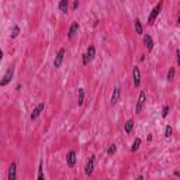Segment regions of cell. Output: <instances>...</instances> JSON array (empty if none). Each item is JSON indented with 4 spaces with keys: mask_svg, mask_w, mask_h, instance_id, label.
Listing matches in <instances>:
<instances>
[{
    "mask_svg": "<svg viewBox=\"0 0 180 180\" xmlns=\"http://www.w3.org/2000/svg\"><path fill=\"white\" fill-rule=\"evenodd\" d=\"M145 101H146V92L141 90L138 100H137V104H135V114H141V111H142L143 106H145Z\"/></svg>",
    "mask_w": 180,
    "mask_h": 180,
    "instance_id": "obj_1",
    "label": "cell"
},
{
    "mask_svg": "<svg viewBox=\"0 0 180 180\" xmlns=\"http://www.w3.org/2000/svg\"><path fill=\"white\" fill-rule=\"evenodd\" d=\"M162 6H163V3H162V2H159V3L156 4L155 7L152 8L151 14H149V17H148V25H152L153 23H155V20L158 18V16L160 14V11H162Z\"/></svg>",
    "mask_w": 180,
    "mask_h": 180,
    "instance_id": "obj_2",
    "label": "cell"
},
{
    "mask_svg": "<svg viewBox=\"0 0 180 180\" xmlns=\"http://www.w3.org/2000/svg\"><path fill=\"white\" fill-rule=\"evenodd\" d=\"M94 162H96V156L92 155L89 159H87L86 166H85V175H86L87 177H90L92 175H93V172H94Z\"/></svg>",
    "mask_w": 180,
    "mask_h": 180,
    "instance_id": "obj_3",
    "label": "cell"
},
{
    "mask_svg": "<svg viewBox=\"0 0 180 180\" xmlns=\"http://www.w3.org/2000/svg\"><path fill=\"white\" fill-rule=\"evenodd\" d=\"M44 110H45V101H40L37 106L34 107L33 113H31V117H30V118H31V121H35V120H37L40 115H41V113Z\"/></svg>",
    "mask_w": 180,
    "mask_h": 180,
    "instance_id": "obj_4",
    "label": "cell"
},
{
    "mask_svg": "<svg viewBox=\"0 0 180 180\" xmlns=\"http://www.w3.org/2000/svg\"><path fill=\"white\" fill-rule=\"evenodd\" d=\"M13 75H14V69H13V68H8V69L6 70V73L3 75V78H2V80H0V86H2V87L7 86L8 83L11 82Z\"/></svg>",
    "mask_w": 180,
    "mask_h": 180,
    "instance_id": "obj_5",
    "label": "cell"
},
{
    "mask_svg": "<svg viewBox=\"0 0 180 180\" xmlns=\"http://www.w3.org/2000/svg\"><path fill=\"white\" fill-rule=\"evenodd\" d=\"M132 83L137 89L141 86V69H139V66H134V69H132Z\"/></svg>",
    "mask_w": 180,
    "mask_h": 180,
    "instance_id": "obj_6",
    "label": "cell"
},
{
    "mask_svg": "<svg viewBox=\"0 0 180 180\" xmlns=\"http://www.w3.org/2000/svg\"><path fill=\"white\" fill-rule=\"evenodd\" d=\"M76 160H78V155H76V151H69L66 153V165H68V168H73L75 165H76Z\"/></svg>",
    "mask_w": 180,
    "mask_h": 180,
    "instance_id": "obj_7",
    "label": "cell"
},
{
    "mask_svg": "<svg viewBox=\"0 0 180 180\" xmlns=\"http://www.w3.org/2000/svg\"><path fill=\"white\" fill-rule=\"evenodd\" d=\"M120 98H121V87L115 86L114 90H113V93H111V97H110L111 106H115V104L120 101Z\"/></svg>",
    "mask_w": 180,
    "mask_h": 180,
    "instance_id": "obj_8",
    "label": "cell"
},
{
    "mask_svg": "<svg viewBox=\"0 0 180 180\" xmlns=\"http://www.w3.org/2000/svg\"><path fill=\"white\" fill-rule=\"evenodd\" d=\"M63 58H65V48H61L59 51H58L56 56H55V59H53V68H61L62 62H63Z\"/></svg>",
    "mask_w": 180,
    "mask_h": 180,
    "instance_id": "obj_9",
    "label": "cell"
},
{
    "mask_svg": "<svg viewBox=\"0 0 180 180\" xmlns=\"http://www.w3.org/2000/svg\"><path fill=\"white\" fill-rule=\"evenodd\" d=\"M79 28H80L79 23H78V21H73V23L69 25V28H68V38L72 40V38H73L75 35L79 33Z\"/></svg>",
    "mask_w": 180,
    "mask_h": 180,
    "instance_id": "obj_10",
    "label": "cell"
},
{
    "mask_svg": "<svg viewBox=\"0 0 180 180\" xmlns=\"http://www.w3.org/2000/svg\"><path fill=\"white\" fill-rule=\"evenodd\" d=\"M7 179L8 180H16L17 179V163H16V162H11L10 166H8Z\"/></svg>",
    "mask_w": 180,
    "mask_h": 180,
    "instance_id": "obj_11",
    "label": "cell"
},
{
    "mask_svg": "<svg viewBox=\"0 0 180 180\" xmlns=\"http://www.w3.org/2000/svg\"><path fill=\"white\" fill-rule=\"evenodd\" d=\"M143 44H145V47H146V49L149 51V52L153 49V45H155V42H153V40H152L151 34H145V35H143Z\"/></svg>",
    "mask_w": 180,
    "mask_h": 180,
    "instance_id": "obj_12",
    "label": "cell"
},
{
    "mask_svg": "<svg viewBox=\"0 0 180 180\" xmlns=\"http://www.w3.org/2000/svg\"><path fill=\"white\" fill-rule=\"evenodd\" d=\"M58 8H59V11L66 14V13L69 11V0H59V3H58Z\"/></svg>",
    "mask_w": 180,
    "mask_h": 180,
    "instance_id": "obj_13",
    "label": "cell"
},
{
    "mask_svg": "<svg viewBox=\"0 0 180 180\" xmlns=\"http://www.w3.org/2000/svg\"><path fill=\"white\" fill-rule=\"evenodd\" d=\"M86 56H87V59H89L90 62L94 59V56H96V47H94L93 44H90L89 47H87V49H86Z\"/></svg>",
    "mask_w": 180,
    "mask_h": 180,
    "instance_id": "obj_14",
    "label": "cell"
},
{
    "mask_svg": "<svg viewBox=\"0 0 180 180\" xmlns=\"http://www.w3.org/2000/svg\"><path fill=\"white\" fill-rule=\"evenodd\" d=\"M134 27H135V33L138 34V35H142L143 34V27H142V23L139 20L138 17L134 20Z\"/></svg>",
    "mask_w": 180,
    "mask_h": 180,
    "instance_id": "obj_15",
    "label": "cell"
},
{
    "mask_svg": "<svg viewBox=\"0 0 180 180\" xmlns=\"http://www.w3.org/2000/svg\"><path fill=\"white\" fill-rule=\"evenodd\" d=\"M134 125H135V123H134V120H128L127 123L124 124V131H125V134H131L132 132V130H134Z\"/></svg>",
    "mask_w": 180,
    "mask_h": 180,
    "instance_id": "obj_16",
    "label": "cell"
},
{
    "mask_svg": "<svg viewBox=\"0 0 180 180\" xmlns=\"http://www.w3.org/2000/svg\"><path fill=\"white\" fill-rule=\"evenodd\" d=\"M175 76H176V68L175 66H170L168 70V75H166V79L169 82H173L175 80Z\"/></svg>",
    "mask_w": 180,
    "mask_h": 180,
    "instance_id": "obj_17",
    "label": "cell"
},
{
    "mask_svg": "<svg viewBox=\"0 0 180 180\" xmlns=\"http://www.w3.org/2000/svg\"><path fill=\"white\" fill-rule=\"evenodd\" d=\"M18 35H20V27H18L17 24H14L11 27V31H10V38L14 40V38H17Z\"/></svg>",
    "mask_w": 180,
    "mask_h": 180,
    "instance_id": "obj_18",
    "label": "cell"
},
{
    "mask_svg": "<svg viewBox=\"0 0 180 180\" xmlns=\"http://www.w3.org/2000/svg\"><path fill=\"white\" fill-rule=\"evenodd\" d=\"M85 103V89H79L78 92V104L79 106H83Z\"/></svg>",
    "mask_w": 180,
    "mask_h": 180,
    "instance_id": "obj_19",
    "label": "cell"
},
{
    "mask_svg": "<svg viewBox=\"0 0 180 180\" xmlns=\"http://www.w3.org/2000/svg\"><path fill=\"white\" fill-rule=\"evenodd\" d=\"M141 138H135L134 139V142H132V145H131V152H137L139 149V146H141Z\"/></svg>",
    "mask_w": 180,
    "mask_h": 180,
    "instance_id": "obj_20",
    "label": "cell"
},
{
    "mask_svg": "<svg viewBox=\"0 0 180 180\" xmlns=\"http://www.w3.org/2000/svg\"><path fill=\"white\" fill-rule=\"evenodd\" d=\"M115 152H117V145H115V143H111L110 146H108V149H107V155L113 156Z\"/></svg>",
    "mask_w": 180,
    "mask_h": 180,
    "instance_id": "obj_21",
    "label": "cell"
},
{
    "mask_svg": "<svg viewBox=\"0 0 180 180\" xmlns=\"http://www.w3.org/2000/svg\"><path fill=\"white\" fill-rule=\"evenodd\" d=\"M38 180H45L44 172H42V160H40V165H38Z\"/></svg>",
    "mask_w": 180,
    "mask_h": 180,
    "instance_id": "obj_22",
    "label": "cell"
},
{
    "mask_svg": "<svg viewBox=\"0 0 180 180\" xmlns=\"http://www.w3.org/2000/svg\"><path fill=\"white\" fill-rule=\"evenodd\" d=\"M169 111H170V108H169L168 104H165L163 107H162V118H166L169 115Z\"/></svg>",
    "mask_w": 180,
    "mask_h": 180,
    "instance_id": "obj_23",
    "label": "cell"
},
{
    "mask_svg": "<svg viewBox=\"0 0 180 180\" xmlns=\"http://www.w3.org/2000/svg\"><path fill=\"white\" fill-rule=\"evenodd\" d=\"M172 134H173V128L170 127V125H166V127H165V137L169 138V137H172Z\"/></svg>",
    "mask_w": 180,
    "mask_h": 180,
    "instance_id": "obj_24",
    "label": "cell"
},
{
    "mask_svg": "<svg viewBox=\"0 0 180 180\" xmlns=\"http://www.w3.org/2000/svg\"><path fill=\"white\" fill-rule=\"evenodd\" d=\"M82 63H83V66H87L90 63V61L87 59V56H86V53H83V55H82Z\"/></svg>",
    "mask_w": 180,
    "mask_h": 180,
    "instance_id": "obj_25",
    "label": "cell"
},
{
    "mask_svg": "<svg viewBox=\"0 0 180 180\" xmlns=\"http://www.w3.org/2000/svg\"><path fill=\"white\" fill-rule=\"evenodd\" d=\"M176 61H177V65L180 66V48L176 49Z\"/></svg>",
    "mask_w": 180,
    "mask_h": 180,
    "instance_id": "obj_26",
    "label": "cell"
},
{
    "mask_svg": "<svg viewBox=\"0 0 180 180\" xmlns=\"http://www.w3.org/2000/svg\"><path fill=\"white\" fill-rule=\"evenodd\" d=\"M79 7V0H73V4H72V10H76Z\"/></svg>",
    "mask_w": 180,
    "mask_h": 180,
    "instance_id": "obj_27",
    "label": "cell"
},
{
    "mask_svg": "<svg viewBox=\"0 0 180 180\" xmlns=\"http://www.w3.org/2000/svg\"><path fill=\"white\" fill-rule=\"evenodd\" d=\"M173 175H175L176 177H180V170H175V172H173Z\"/></svg>",
    "mask_w": 180,
    "mask_h": 180,
    "instance_id": "obj_28",
    "label": "cell"
},
{
    "mask_svg": "<svg viewBox=\"0 0 180 180\" xmlns=\"http://www.w3.org/2000/svg\"><path fill=\"white\" fill-rule=\"evenodd\" d=\"M145 56H146V55H145V53H142V55H141V58H139V61L143 62V61H145Z\"/></svg>",
    "mask_w": 180,
    "mask_h": 180,
    "instance_id": "obj_29",
    "label": "cell"
},
{
    "mask_svg": "<svg viewBox=\"0 0 180 180\" xmlns=\"http://www.w3.org/2000/svg\"><path fill=\"white\" fill-rule=\"evenodd\" d=\"M152 139H153V137H152V134H149V135H148V141H149V142H151Z\"/></svg>",
    "mask_w": 180,
    "mask_h": 180,
    "instance_id": "obj_30",
    "label": "cell"
},
{
    "mask_svg": "<svg viewBox=\"0 0 180 180\" xmlns=\"http://www.w3.org/2000/svg\"><path fill=\"white\" fill-rule=\"evenodd\" d=\"M177 23L180 24V13H179V16H177Z\"/></svg>",
    "mask_w": 180,
    "mask_h": 180,
    "instance_id": "obj_31",
    "label": "cell"
}]
</instances>
